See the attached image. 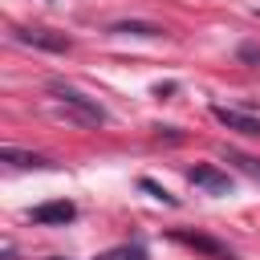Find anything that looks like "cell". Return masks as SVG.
Masks as SVG:
<instances>
[{"mask_svg": "<svg viewBox=\"0 0 260 260\" xmlns=\"http://www.w3.org/2000/svg\"><path fill=\"white\" fill-rule=\"evenodd\" d=\"M223 162H232V167H240L244 175L260 179V158H252V154H240V150H223Z\"/></svg>", "mask_w": 260, "mask_h": 260, "instance_id": "30bf717a", "label": "cell"}, {"mask_svg": "<svg viewBox=\"0 0 260 260\" xmlns=\"http://www.w3.org/2000/svg\"><path fill=\"white\" fill-rule=\"evenodd\" d=\"M0 158L12 162V167H24V171H45V167H53L45 154H32V150H20V146H4Z\"/></svg>", "mask_w": 260, "mask_h": 260, "instance_id": "52a82bcc", "label": "cell"}, {"mask_svg": "<svg viewBox=\"0 0 260 260\" xmlns=\"http://www.w3.org/2000/svg\"><path fill=\"white\" fill-rule=\"evenodd\" d=\"M138 187H142V191H146V195H154V199H162V203H167V207H175V195H171V191H167V187H158V183H154V179H138Z\"/></svg>", "mask_w": 260, "mask_h": 260, "instance_id": "8fae6325", "label": "cell"}, {"mask_svg": "<svg viewBox=\"0 0 260 260\" xmlns=\"http://www.w3.org/2000/svg\"><path fill=\"white\" fill-rule=\"evenodd\" d=\"M114 32H130V37H162L158 24H146V20H118Z\"/></svg>", "mask_w": 260, "mask_h": 260, "instance_id": "9c48e42d", "label": "cell"}, {"mask_svg": "<svg viewBox=\"0 0 260 260\" xmlns=\"http://www.w3.org/2000/svg\"><path fill=\"white\" fill-rule=\"evenodd\" d=\"M28 219L32 223H41V228H53V223H73L77 219V207L69 203V199H53V203H37L32 211H28Z\"/></svg>", "mask_w": 260, "mask_h": 260, "instance_id": "277c9868", "label": "cell"}, {"mask_svg": "<svg viewBox=\"0 0 260 260\" xmlns=\"http://www.w3.org/2000/svg\"><path fill=\"white\" fill-rule=\"evenodd\" d=\"M16 41H20V45L49 49V53H69V49H73L69 37H57V32H49V28H16Z\"/></svg>", "mask_w": 260, "mask_h": 260, "instance_id": "5b68a950", "label": "cell"}, {"mask_svg": "<svg viewBox=\"0 0 260 260\" xmlns=\"http://www.w3.org/2000/svg\"><path fill=\"white\" fill-rule=\"evenodd\" d=\"M187 179L195 183V187H203V191H211V195H228L232 191V179H228V171H219V167H191L187 171Z\"/></svg>", "mask_w": 260, "mask_h": 260, "instance_id": "8992f818", "label": "cell"}, {"mask_svg": "<svg viewBox=\"0 0 260 260\" xmlns=\"http://www.w3.org/2000/svg\"><path fill=\"white\" fill-rule=\"evenodd\" d=\"M49 260H65V256H49Z\"/></svg>", "mask_w": 260, "mask_h": 260, "instance_id": "4fadbf2b", "label": "cell"}, {"mask_svg": "<svg viewBox=\"0 0 260 260\" xmlns=\"http://www.w3.org/2000/svg\"><path fill=\"white\" fill-rule=\"evenodd\" d=\"M171 240H175V244H183V248L203 252L207 260H236V252H232L228 244H219L215 236H207V232H187V228H175V232H171Z\"/></svg>", "mask_w": 260, "mask_h": 260, "instance_id": "7a4b0ae2", "label": "cell"}, {"mask_svg": "<svg viewBox=\"0 0 260 260\" xmlns=\"http://www.w3.org/2000/svg\"><path fill=\"white\" fill-rule=\"evenodd\" d=\"M98 260H150V256H146V248L134 240V244H118V248H106Z\"/></svg>", "mask_w": 260, "mask_h": 260, "instance_id": "ba28073f", "label": "cell"}, {"mask_svg": "<svg viewBox=\"0 0 260 260\" xmlns=\"http://www.w3.org/2000/svg\"><path fill=\"white\" fill-rule=\"evenodd\" d=\"M49 93H53V102H57L65 114H73L77 122H85V126H102V122H106V110H102L98 98H89V93H81V89H73V85H65V81H49Z\"/></svg>", "mask_w": 260, "mask_h": 260, "instance_id": "6da1fadb", "label": "cell"}, {"mask_svg": "<svg viewBox=\"0 0 260 260\" xmlns=\"http://www.w3.org/2000/svg\"><path fill=\"white\" fill-rule=\"evenodd\" d=\"M211 118L236 134H248V138H260V118L248 114V110H236V106H211Z\"/></svg>", "mask_w": 260, "mask_h": 260, "instance_id": "3957f363", "label": "cell"}, {"mask_svg": "<svg viewBox=\"0 0 260 260\" xmlns=\"http://www.w3.org/2000/svg\"><path fill=\"white\" fill-rule=\"evenodd\" d=\"M244 65H252V69H260V45H252V41H244L240 45V53H236Z\"/></svg>", "mask_w": 260, "mask_h": 260, "instance_id": "7c38bea8", "label": "cell"}]
</instances>
